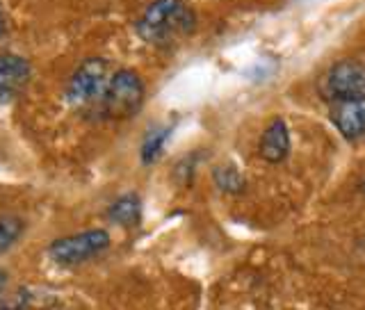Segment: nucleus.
Returning <instances> with one entry per match:
<instances>
[{
	"label": "nucleus",
	"instance_id": "f03ea898",
	"mask_svg": "<svg viewBox=\"0 0 365 310\" xmlns=\"http://www.w3.org/2000/svg\"><path fill=\"white\" fill-rule=\"evenodd\" d=\"M144 103V83L130 68H121L108 83L106 96L101 100V114L106 119H130Z\"/></svg>",
	"mask_w": 365,
	"mask_h": 310
},
{
	"label": "nucleus",
	"instance_id": "423d86ee",
	"mask_svg": "<svg viewBox=\"0 0 365 310\" xmlns=\"http://www.w3.org/2000/svg\"><path fill=\"white\" fill-rule=\"evenodd\" d=\"M331 121L347 140H356V137L365 135V98L331 103Z\"/></svg>",
	"mask_w": 365,
	"mask_h": 310
},
{
	"label": "nucleus",
	"instance_id": "f8f14e48",
	"mask_svg": "<svg viewBox=\"0 0 365 310\" xmlns=\"http://www.w3.org/2000/svg\"><path fill=\"white\" fill-rule=\"evenodd\" d=\"M23 233V222L19 217H0V256L16 244Z\"/></svg>",
	"mask_w": 365,
	"mask_h": 310
},
{
	"label": "nucleus",
	"instance_id": "6e6552de",
	"mask_svg": "<svg viewBox=\"0 0 365 310\" xmlns=\"http://www.w3.org/2000/svg\"><path fill=\"white\" fill-rule=\"evenodd\" d=\"M258 153L262 160H267L272 165L283 162V160L288 157L290 130H288V123L283 119H274L265 128V133L260 137V144H258Z\"/></svg>",
	"mask_w": 365,
	"mask_h": 310
},
{
	"label": "nucleus",
	"instance_id": "f257e3e1",
	"mask_svg": "<svg viewBox=\"0 0 365 310\" xmlns=\"http://www.w3.org/2000/svg\"><path fill=\"white\" fill-rule=\"evenodd\" d=\"M194 30V14L180 0H155L137 21V34L148 43H167Z\"/></svg>",
	"mask_w": 365,
	"mask_h": 310
},
{
	"label": "nucleus",
	"instance_id": "39448f33",
	"mask_svg": "<svg viewBox=\"0 0 365 310\" xmlns=\"http://www.w3.org/2000/svg\"><path fill=\"white\" fill-rule=\"evenodd\" d=\"M322 91L331 103L365 98V66L356 60L336 62L324 76Z\"/></svg>",
	"mask_w": 365,
	"mask_h": 310
},
{
	"label": "nucleus",
	"instance_id": "7ed1b4c3",
	"mask_svg": "<svg viewBox=\"0 0 365 310\" xmlns=\"http://www.w3.org/2000/svg\"><path fill=\"white\" fill-rule=\"evenodd\" d=\"M108 83V62L101 60V57H89L76 68V73L68 80L66 98L73 108H91L96 103L101 105Z\"/></svg>",
	"mask_w": 365,
	"mask_h": 310
},
{
	"label": "nucleus",
	"instance_id": "9d476101",
	"mask_svg": "<svg viewBox=\"0 0 365 310\" xmlns=\"http://www.w3.org/2000/svg\"><path fill=\"white\" fill-rule=\"evenodd\" d=\"M215 182L222 192L237 194L245 190V178L240 176V171L233 165H222L215 169Z\"/></svg>",
	"mask_w": 365,
	"mask_h": 310
},
{
	"label": "nucleus",
	"instance_id": "dca6fc26",
	"mask_svg": "<svg viewBox=\"0 0 365 310\" xmlns=\"http://www.w3.org/2000/svg\"><path fill=\"white\" fill-rule=\"evenodd\" d=\"M363 192H365V185H363Z\"/></svg>",
	"mask_w": 365,
	"mask_h": 310
},
{
	"label": "nucleus",
	"instance_id": "4468645a",
	"mask_svg": "<svg viewBox=\"0 0 365 310\" xmlns=\"http://www.w3.org/2000/svg\"><path fill=\"white\" fill-rule=\"evenodd\" d=\"M5 32V19H3V11H0V34Z\"/></svg>",
	"mask_w": 365,
	"mask_h": 310
},
{
	"label": "nucleus",
	"instance_id": "2eb2a0df",
	"mask_svg": "<svg viewBox=\"0 0 365 310\" xmlns=\"http://www.w3.org/2000/svg\"><path fill=\"white\" fill-rule=\"evenodd\" d=\"M0 310H23V308H0Z\"/></svg>",
	"mask_w": 365,
	"mask_h": 310
},
{
	"label": "nucleus",
	"instance_id": "0eeeda50",
	"mask_svg": "<svg viewBox=\"0 0 365 310\" xmlns=\"http://www.w3.org/2000/svg\"><path fill=\"white\" fill-rule=\"evenodd\" d=\"M30 80V64L19 55L3 53L0 55V100L7 103L16 98L26 89Z\"/></svg>",
	"mask_w": 365,
	"mask_h": 310
},
{
	"label": "nucleus",
	"instance_id": "9b49d317",
	"mask_svg": "<svg viewBox=\"0 0 365 310\" xmlns=\"http://www.w3.org/2000/svg\"><path fill=\"white\" fill-rule=\"evenodd\" d=\"M167 137H169V128H153L151 133L146 135V140L142 144V162L144 165H151L160 157Z\"/></svg>",
	"mask_w": 365,
	"mask_h": 310
},
{
	"label": "nucleus",
	"instance_id": "1a4fd4ad",
	"mask_svg": "<svg viewBox=\"0 0 365 310\" xmlns=\"http://www.w3.org/2000/svg\"><path fill=\"white\" fill-rule=\"evenodd\" d=\"M110 219L119 226H137L142 219V203L137 194H123L110 205Z\"/></svg>",
	"mask_w": 365,
	"mask_h": 310
},
{
	"label": "nucleus",
	"instance_id": "20e7f679",
	"mask_svg": "<svg viewBox=\"0 0 365 310\" xmlns=\"http://www.w3.org/2000/svg\"><path fill=\"white\" fill-rule=\"evenodd\" d=\"M108 247H110L108 231H103V228H89V231L55 239L48 249V254L57 265L76 267V265H83V262L101 256Z\"/></svg>",
	"mask_w": 365,
	"mask_h": 310
},
{
	"label": "nucleus",
	"instance_id": "ddd939ff",
	"mask_svg": "<svg viewBox=\"0 0 365 310\" xmlns=\"http://www.w3.org/2000/svg\"><path fill=\"white\" fill-rule=\"evenodd\" d=\"M5 285H7V272H5L3 267H0V294H3Z\"/></svg>",
	"mask_w": 365,
	"mask_h": 310
}]
</instances>
